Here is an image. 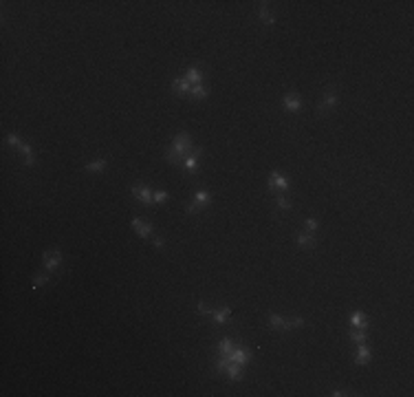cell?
<instances>
[{
	"label": "cell",
	"instance_id": "obj_23",
	"mask_svg": "<svg viewBox=\"0 0 414 397\" xmlns=\"http://www.w3.org/2000/svg\"><path fill=\"white\" fill-rule=\"evenodd\" d=\"M233 351V340L232 338H223L218 342V355H223V358H229Z\"/></svg>",
	"mask_w": 414,
	"mask_h": 397
},
{
	"label": "cell",
	"instance_id": "obj_10",
	"mask_svg": "<svg viewBox=\"0 0 414 397\" xmlns=\"http://www.w3.org/2000/svg\"><path fill=\"white\" fill-rule=\"evenodd\" d=\"M190 88H192V84L185 80V77H174V80H172V84H170V91L174 93L176 97L190 95Z\"/></svg>",
	"mask_w": 414,
	"mask_h": 397
},
{
	"label": "cell",
	"instance_id": "obj_21",
	"mask_svg": "<svg viewBox=\"0 0 414 397\" xmlns=\"http://www.w3.org/2000/svg\"><path fill=\"white\" fill-rule=\"evenodd\" d=\"M106 163H108L106 159H93V161L84 163V170H86V173H104Z\"/></svg>",
	"mask_w": 414,
	"mask_h": 397
},
{
	"label": "cell",
	"instance_id": "obj_16",
	"mask_svg": "<svg viewBox=\"0 0 414 397\" xmlns=\"http://www.w3.org/2000/svg\"><path fill=\"white\" fill-rule=\"evenodd\" d=\"M370 360H372L370 346H368L366 342H362V345H359V349H357V358H355V364H357V366H368V364H370Z\"/></svg>",
	"mask_w": 414,
	"mask_h": 397
},
{
	"label": "cell",
	"instance_id": "obj_24",
	"mask_svg": "<svg viewBox=\"0 0 414 397\" xmlns=\"http://www.w3.org/2000/svg\"><path fill=\"white\" fill-rule=\"evenodd\" d=\"M51 282V272H42V274H35L33 280H31V289H40L42 285Z\"/></svg>",
	"mask_w": 414,
	"mask_h": 397
},
{
	"label": "cell",
	"instance_id": "obj_3",
	"mask_svg": "<svg viewBox=\"0 0 414 397\" xmlns=\"http://www.w3.org/2000/svg\"><path fill=\"white\" fill-rule=\"evenodd\" d=\"M62 263H64V254H62V249H60V247L44 249V254H42V269H44V272H51L53 274Z\"/></svg>",
	"mask_w": 414,
	"mask_h": 397
},
{
	"label": "cell",
	"instance_id": "obj_22",
	"mask_svg": "<svg viewBox=\"0 0 414 397\" xmlns=\"http://www.w3.org/2000/svg\"><path fill=\"white\" fill-rule=\"evenodd\" d=\"M20 153L24 155V163H27V166H35V161H38V159H35L33 146H31V144H24L22 148H20Z\"/></svg>",
	"mask_w": 414,
	"mask_h": 397
},
{
	"label": "cell",
	"instance_id": "obj_29",
	"mask_svg": "<svg viewBox=\"0 0 414 397\" xmlns=\"http://www.w3.org/2000/svg\"><path fill=\"white\" fill-rule=\"evenodd\" d=\"M229 362H232V360H229V358H223V355H218V358H216V364H214V371H216V373H220V375H223V373H225V368H227V364H229Z\"/></svg>",
	"mask_w": 414,
	"mask_h": 397
},
{
	"label": "cell",
	"instance_id": "obj_14",
	"mask_svg": "<svg viewBox=\"0 0 414 397\" xmlns=\"http://www.w3.org/2000/svg\"><path fill=\"white\" fill-rule=\"evenodd\" d=\"M225 375H227L229 382H243V378H245V368L240 366V364H236V362H229V364H227V368H225Z\"/></svg>",
	"mask_w": 414,
	"mask_h": 397
},
{
	"label": "cell",
	"instance_id": "obj_15",
	"mask_svg": "<svg viewBox=\"0 0 414 397\" xmlns=\"http://www.w3.org/2000/svg\"><path fill=\"white\" fill-rule=\"evenodd\" d=\"M212 316H214V325H216V327L227 325L229 318H232V307H229V305H223L220 309L212 311Z\"/></svg>",
	"mask_w": 414,
	"mask_h": 397
},
{
	"label": "cell",
	"instance_id": "obj_1",
	"mask_svg": "<svg viewBox=\"0 0 414 397\" xmlns=\"http://www.w3.org/2000/svg\"><path fill=\"white\" fill-rule=\"evenodd\" d=\"M192 148H194V146H192V135L185 133V130H181V133L172 139V144L167 146L166 161L172 163V166H179V163H183V159L190 155Z\"/></svg>",
	"mask_w": 414,
	"mask_h": 397
},
{
	"label": "cell",
	"instance_id": "obj_9",
	"mask_svg": "<svg viewBox=\"0 0 414 397\" xmlns=\"http://www.w3.org/2000/svg\"><path fill=\"white\" fill-rule=\"evenodd\" d=\"M229 360H232V362H236V364H240V366L245 368L253 360V353H251V349H249V346H240V349H233L232 351Z\"/></svg>",
	"mask_w": 414,
	"mask_h": 397
},
{
	"label": "cell",
	"instance_id": "obj_7",
	"mask_svg": "<svg viewBox=\"0 0 414 397\" xmlns=\"http://www.w3.org/2000/svg\"><path fill=\"white\" fill-rule=\"evenodd\" d=\"M200 155H203V148H192L190 155L183 159L181 166H183V170H185L187 174H196V173H199V159H200Z\"/></svg>",
	"mask_w": 414,
	"mask_h": 397
},
{
	"label": "cell",
	"instance_id": "obj_6",
	"mask_svg": "<svg viewBox=\"0 0 414 397\" xmlns=\"http://www.w3.org/2000/svg\"><path fill=\"white\" fill-rule=\"evenodd\" d=\"M130 194L137 199L141 206H146V207H152L154 206V199H152V190L148 186H132L130 188Z\"/></svg>",
	"mask_w": 414,
	"mask_h": 397
},
{
	"label": "cell",
	"instance_id": "obj_2",
	"mask_svg": "<svg viewBox=\"0 0 414 397\" xmlns=\"http://www.w3.org/2000/svg\"><path fill=\"white\" fill-rule=\"evenodd\" d=\"M339 104V93H337V86L331 84V86L324 88V95H322V102L317 104V115L324 117V115H331Z\"/></svg>",
	"mask_w": 414,
	"mask_h": 397
},
{
	"label": "cell",
	"instance_id": "obj_20",
	"mask_svg": "<svg viewBox=\"0 0 414 397\" xmlns=\"http://www.w3.org/2000/svg\"><path fill=\"white\" fill-rule=\"evenodd\" d=\"M306 327V320L302 316H293V318H284V329L286 331H293V329H304Z\"/></svg>",
	"mask_w": 414,
	"mask_h": 397
},
{
	"label": "cell",
	"instance_id": "obj_31",
	"mask_svg": "<svg viewBox=\"0 0 414 397\" xmlns=\"http://www.w3.org/2000/svg\"><path fill=\"white\" fill-rule=\"evenodd\" d=\"M212 311H214V309H212V307L207 305L205 300H199V302H196V313H199V316H210Z\"/></svg>",
	"mask_w": 414,
	"mask_h": 397
},
{
	"label": "cell",
	"instance_id": "obj_4",
	"mask_svg": "<svg viewBox=\"0 0 414 397\" xmlns=\"http://www.w3.org/2000/svg\"><path fill=\"white\" fill-rule=\"evenodd\" d=\"M212 192H207V190H199L194 194V201L192 203H187L185 206V214L190 216V214H196V212H200V210H205V207H210L212 206Z\"/></svg>",
	"mask_w": 414,
	"mask_h": 397
},
{
	"label": "cell",
	"instance_id": "obj_32",
	"mask_svg": "<svg viewBox=\"0 0 414 397\" xmlns=\"http://www.w3.org/2000/svg\"><path fill=\"white\" fill-rule=\"evenodd\" d=\"M167 192L166 190H154L152 192V199H154V206H161V203H166L167 201Z\"/></svg>",
	"mask_w": 414,
	"mask_h": 397
},
{
	"label": "cell",
	"instance_id": "obj_13",
	"mask_svg": "<svg viewBox=\"0 0 414 397\" xmlns=\"http://www.w3.org/2000/svg\"><path fill=\"white\" fill-rule=\"evenodd\" d=\"M203 75H205L203 67H199V64H192V67L185 69V75H183V77H185L192 86H194V84H203Z\"/></svg>",
	"mask_w": 414,
	"mask_h": 397
},
{
	"label": "cell",
	"instance_id": "obj_8",
	"mask_svg": "<svg viewBox=\"0 0 414 397\" xmlns=\"http://www.w3.org/2000/svg\"><path fill=\"white\" fill-rule=\"evenodd\" d=\"M284 108L291 115H300L302 113V97L298 95V91H289L284 95Z\"/></svg>",
	"mask_w": 414,
	"mask_h": 397
},
{
	"label": "cell",
	"instance_id": "obj_18",
	"mask_svg": "<svg viewBox=\"0 0 414 397\" xmlns=\"http://www.w3.org/2000/svg\"><path fill=\"white\" fill-rule=\"evenodd\" d=\"M207 97H210V86L207 84H194L190 88V100L200 102V100H207Z\"/></svg>",
	"mask_w": 414,
	"mask_h": 397
},
{
	"label": "cell",
	"instance_id": "obj_12",
	"mask_svg": "<svg viewBox=\"0 0 414 397\" xmlns=\"http://www.w3.org/2000/svg\"><path fill=\"white\" fill-rule=\"evenodd\" d=\"M130 225H132V230L137 232L141 239H150L152 236V232H154V227L150 223H143L141 219H137V216H132V221H130Z\"/></svg>",
	"mask_w": 414,
	"mask_h": 397
},
{
	"label": "cell",
	"instance_id": "obj_11",
	"mask_svg": "<svg viewBox=\"0 0 414 397\" xmlns=\"http://www.w3.org/2000/svg\"><path fill=\"white\" fill-rule=\"evenodd\" d=\"M295 245L302 249H315L317 247V239L311 232H300V234H295Z\"/></svg>",
	"mask_w": 414,
	"mask_h": 397
},
{
	"label": "cell",
	"instance_id": "obj_27",
	"mask_svg": "<svg viewBox=\"0 0 414 397\" xmlns=\"http://www.w3.org/2000/svg\"><path fill=\"white\" fill-rule=\"evenodd\" d=\"M276 207H278V210H282V212H289L291 207H293V203L289 201V196H284V194H276Z\"/></svg>",
	"mask_w": 414,
	"mask_h": 397
},
{
	"label": "cell",
	"instance_id": "obj_17",
	"mask_svg": "<svg viewBox=\"0 0 414 397\" xmlns=\"http://www.w3.org/2000/svg\"><path fill=\"white\" fill-rule=\"evenodd\" d=\"M269 2H260V7H258V20H260L262 24H267V27H273L276 24V18H273V14L269 11Z\"/></svg>",
	"mask_w": 414,
	"mask_h": 397
},
{
	"label": "cell",
	"instance_id": "obj_25",
	"mask_svg": "<svg viewBox=\"0 0 414 397\" xmlns=\"http://www.w3.org/2000/svg\"><path fill=\"white\" fill-rule=\"evenodd\" d=\"M269 329L271 331H286L284 329V318L278 313H269Z\"/></svg>",
	"mask_w": 414,
	"mask_h": 397
},
{
	"label": "cell",
	"instance_id": "obj_5",
	"mask_svg": "<svg viewBox=\"0 0 414 397\" xmlns=\"http://www.w3.org/2000/svg\"><path fill=\"white\" fill-rule=\"evenodd\" d=\"M267 188H269V192H286L291 188V183L280 170H273L267 179Z\"/></svg>",
	"mask_w": 414,
	"mask_h": 397
},
{
	"label": "cell",
	"instance_id": "obj_19",
	"mask_svg": "<svg viewBox=\"0 0 414 397\" xmlns=\"http://www.w3.org/2000/svg\"><path fill=\"white\" fill-rule=\"evenodd\" d=\"M350 327H352V329L368 331V316L364 313V311H355V313L350 316Z\"/></svg>",
	"mask_w": 414,
	"mask_h": 397
},
{
	"label": "cell",
	"instance_id": "obj_26",
	"mask_svg": "<svg viewBox=\"0 0 414 397\" xmlns=\"http://www.w3.org/2000/svg\"><path fill=\"white\" fill-rule=\"evenodd\" d=\"M348 338H350L352 342L362 345V342H366V340H368V333L364 329H350V331H348Z\"/></svg>",
	"mask_w": 414,
	"mask_h": 397
},
{
	"label": "cell",
	"instance_id": "obj_30",
	"mask_svg": "<svg viewBox=\"0 0 414 397\" xmlns=\"http://www.w3.org/2000/svg\"><path fill=\"white\" fill-rule=\"evenodd\" d=\"M304 227H306V232L315 234V232L319 230V219H315V216H309V219L304 221Z\"/></svg>",
	"mask_w": 414,
	"mask_h": 397
},
{
	"label": "cell",
	"instance_id": "obj_33",
	"mask_svg": "<svg viewBox=\"0 0 414 397\" xmlns=\"http://www.w3.org/2000/svg\"><path fill=\"white\" fill-rule=\"evenodd\" d=\"M163 245H166V241H163L161 236L154 234V239H152V247H154V249H163Z\"/></svg>",
	"mask_w": 414,
	"mask_h": 397
},
{
	"label": "cell",
	"instance_id": "obj_34",
	"mask_svg": "<svg viewBox=\"0 0 414 397\" xmlns=\"http://www.w3.org/2000/svg\"><path fill=\"white\" fill-rule=\"evenodd\" d=\"M331 395H333V397H342V395H352V393H348V391H339V388H337V391H333Z\"/></svg>",
	"mask_w": 414,
	"mask_h": 397
},
{
	"label": "cell",
	"instance_id": "obj_28",
	"mask_svg": "<svg viewBox=\"0 0 414 397\" xmlns=\"http://www.w3.org/2000/svg\"><path fill=\"white\" fill-rule=\"evenodd\" d=\"M7 144H9L14 150H20V148L24 146V141H22V139H20L16 133H9V135H7Z\"/></svg>",
	"mask_w": 414,
	"mask_h": 397
}]
</instances>
